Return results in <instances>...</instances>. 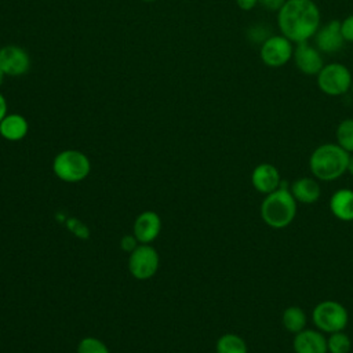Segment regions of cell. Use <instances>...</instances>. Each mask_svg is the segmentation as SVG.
Instances as JSON below:
<instances>
[{"mask_svg":"<svg viewBox=\"0 0 353 353\" xmlns=\"http://www.w3.org/2000/svg\"><path fill=\"white\" fill-rule=\"evenodd\" d=\"M281 182L279 170L269 163H262L256 165L251 174V183L252 186L263 194L272 193L279 189Z\"/></svg>","mask_w":353,"mask_h":353,"instance_id":"4fadbf2b","label":"cell"},{"mask_svg":"<svg viewBox=\"0 0 353 353\" xmlns=\"http://www.w3.org/2000/svg\"><path fill=\"white\" fill-rule=\"evenodd\" d=\"M321 14L313 0H287L277 11V25L283 36L292 43L307 41L316 34Z\"/></svg>","mask_w":353,"mask_h":353,"instance_id":"6da1fadb","label":"cell"},{"mask_svg":"<svg viewBox=\"0 0 353 353\" xmlns=\"http://www.w3.org/2000/svg\"><path fill=\"white\" fill-rule=\"evenodd\" d=\"M341 32L345 41L353 43V14L341 21Z\"/></svg>","mask_w":353,"mask_h":353,"instance_id":"603a6c76","label":"cell"},{"mask_svg":"<svg viewBox=\"0 0 353 353\" xmlns=\"http://www.w3.org/2000/svg\"><path fill=\"white\" fill-rule=\"evenodd\" d=\"M350 153L342 149L338 143H323L317 146L309 159L312 174L319 181H334L347 171Z\"/></svg>","mask_w":353,"mask_h":353,"instance_id":"7a4b0ae2","label":"cell"},{"mask_svg":"<svg viewBox=\"0 0 353 353\" xmlns=\"http://www.w3.org/2000/svg\"><path fill=\"white\" fill-rule=\"evenodd\" d=\"M330 210L341 221H353V190L338 189L330 199Z\"/></svg>","mask_w":353,"mask_h":353,"instance_id":"2e32d148","label":"cell"},{"mask_svg":"<svg viewBox=\"0 0 353 353\" xmlns=\"http://www.w3.org/2000/svg\"><path fill=\"white\" fill-rule=\"evenodd\" d=\"M281 321L287 331H290L292 334H298L306 328L307 317H306V313L303 312V309H301L298 306H290L283 312Z\"/></svg>","mask_w":353,"mask_h":353,"instance_id":"ac0fdd59","label":"cell"},{"mask_svg":"<svg viewBox=\"0 0 353 353\" xmlns=\"http://www.w3.org/2000/svg\"><path fill=\"white\" fill-rule=\"evenodd\" d=\"M29 130L28 120L17 113L7 114L0 121V135L7 141H21L26 137Z\"/></svg>","mask_w":353,"mask_h":353,"instance_id":"e0dca14e","label":"cell"},{"mask_svg":"<svg viewBox=\"0 0 353 353\" xmlns=\"http://www.w3.org/2000/svg\"><path fill=\"white\" fill-rule=\"evenodd\" d=\"M317 87L327 95L339 97L346 94L352 87V73L350 70L339 62H331L321 68L316 74Z\"/></svg>","mask_w":353,"mask_h":353,"instance_id":"5b68a950","label":"cell"},{"mask_svg":"<svg viewBox=\"0 0 353 353\" xmlns=\"http://www.w3.org/2000/svg\"><path fill=\"white\" fill-rule=\"evenodd\" d=\"M287 0H258V3L269 11H279Z\"/></svg>","mask_w":353,"mask_h":353,"instance_id":"d4e9b609","label":"cell"},{"mask_svg":"<svg viewBox=\"0 0 353 353\" xmlns=\"http://www.w3.org/2000/svg\"><path fill=\"white\" fill-rule=\"evenodd\" d=\"M296 215V200L288 188H279L265 194L261 203V218L273 229L287 228Z\"/></svg>","mask_w":353,"mask_h":353,"instance_id":"3957f363","label":"cell"},{"mask_svg":"<svg viewBox=\"0 0 353 353\" xmlns=\"http://www.w3.org/2000/svg\"><path fill=\"white\" fill-rule=\"evenodd\" d=\"M346 172H349L352 176H353V154H350V157H349V163H347V171Z\"/></svg>","mask_w":353,"mask_h":353,"instance_id":"83f0119b","label":"cell"},{"mask_svg":"<svg viewBox=\"0 0 353 353\" xmlns=\"http://www.w3.org/2000/svg\"><path fill=\"white\" fill-rule=\"evenodd\" d=\"M312 320L317 330L332 334L345 330L347 325L349 314L342 303L328 299L319 302L314 306L312 312Z\"/></svg>","mask_w":353,"mask_h":353,"instance_id":"8992f818","label":"cell"},{"mask_svg":"<svg viewBox=\"0 0 353 353\" xmlns=\"http://www.w3.org/2000/svg\"><path fill=\"white\" fill-rule=\"evenodd\" d=\"M30 68L28 52L15 44H8L0 48V69L7 76H21Z\"/></svg>","mask_w":353,"mask_h":353,"instance_id":"9c48e42d","label":"cell"},{"mask_svg":"<svg viewBox=\"0 0 353 353\" xmlns=\"http://www.w3.org/2000/svg\"><path fill=\"white\" fill-rule=\"evenodd\" d=\"M160 265L159 252L149 244L138 245L128 258L130 273L138 280H148L153 277Z\"/></svg>","mask_w":353,"mask_h":353,"instance_id":"52a82bcc","label":"cell"},{"mask_svg":"<svg viewBox=\"0 0 353 353\" xmlns=\"http://www.w3.org/2000/svg\"><path fill=\"white\" fill-rule=\"evenodd\" d=\"M7 74L0 69V87H1V84H3V81H4V77H6Z\"/></svg>","mask_w":353,"mask_h":353,"instance_id":"f1b7e54d","label":"cell"},{"mask_svg":"<svg viewBox=\"0 0 353 353\" xmlns=\"http://www.w3.org/2000/svg\"><path fill=\"white\" fill-rule=\"evenodd\" d=\"M294 54L292 41H290L283 34L269 36L265 39L259 48L261 61L269 68H281L284 66Z\"/></svg>","mask_w":353,"mask_h":353,"instance_id":"ba28073f","label":"cell"},{"mask_svg":"<svg viewBox=\"0 0 353 353\" xmlns=\"http://www.w3.org/2000/svg\"><path fill=\"white\" fill-rule=\"evenodd\" d=\"M336 143L347 153H353V119L342 120L336 127Z\"/></svg>","mask_w":353,"mask_h":353,"instance_id":"ffe728a7","label":"cell"},{"mask_svg":"<svg viewBox=\"0 0 353 353\" xmlns=\"http://www.w3.org/2000/svg\"><path fill=\"white\" fill-rule=\"evenodd\" d=\"M291 193H292L294 199L296 200V203L313 204L319 200V197L321 194V189L316 179L303 176V178H299L292 182Z\"/></svg>","mask_w":353,"mask_h":353,"instance_id":"9a60e30c","label":"cell"},{"mask_svg":"<svg viewBox=\"0 0 353 353\" xmlns=\"http://www.w3.org/2000/svg\"><path fill=\"white\" fill-rule=\"evenodd\" d=\"M314 43L320 52H336L345 46V39L341 32V21L332 19L320 26L316 32Z\"/></svg>","mask_w":353,"mask_h":353,"instance_id":"30bf717a","label":"cell"},{"mask_svg":"<svg viewBox=\"0 0 353 353\" xmlns=\"http://www.w3.org/2000/svg\"><path fill=\"white\" fill-rule=\"evenodd\" d=\"M77 353H109V349L101 339L87 336L79 342Z\"/></svg>","mask_w":353,"mask_h":353,"instance_id":"7402d4cb","label":"cell"},{"mask_svg":"<svg viewBox=\"0 0 353 353\" xmlns=\"http://www.w3.org/2000/svg\"><path fill=\"white\" fill-rule=\"evenodd\" d=\"M7 116V101L3 97V94H0V121Z\"/></svg>","mask_w":353,"mask_h":353,"instance_id":"4316f807","label":"cell"},{"mask_svg":"<svg viewBox=\"0 0 353 353\" xmlns=\"http://www.w3.org/2000/svg\"><path fill=\"white\" fill-rule=\"evenodd\" d=\"M350 90H352V91H353V81H352V87H350Z\"/></svg>","mask_w":353,"mask_h":353,"instance_id":"4dcf8cb0","label":"cell"},{"mask_svg":"<svg viewBox=\"0 0 353 353\" xmlns=\"http://www.w3.org/2000/svg\"><path fill=\"white\" fill-rule=\"evenodd\" d=\"M292 59L295 62V66L302 73L309 76L317 74L324 66L320 51L316 47L310 46L307 41L296 43V47L294 48Z\"/></svg>","mask_w":353,"mask_h":353,"instance_id":"8fae6325","label":"cell"},{"mask_svg":"<svg viewBox=\"0 0 353 353\" xmlns=\"http://www.w3.org/2000/svg\"><path fill=\"white\" fill-rule=\"evenodd\" d=\"M352 349V341L343 331L330 334L327 338V350L330 353H349Z\"/></svg>","mask_w":353,"mask_h":353,"instance_id":"44dd1931","label":"cell"},{"mask_svg":"<svg viewBox=\"0 0 353 353\" xmlns=\"http://www.w3.org/2000/svg\"><path fill=\"white\" fill-rule=\"evenodd\" d=\"M143 1H156V0H143Z\"/></svg>","mask_w":353,"mask_h":353,"instance_id":"f546056e","label":"cell"},{"mask_svg":"<svg viewBox=\"0 0 353 353\" xmlns=\"http://www.w3.org/2000/svg\"><path fill=\"white\" fill-rule=\"evenodd\" d=\"M236 3L243 11H250L258 4V0H236Z\"/></svg>","mask_w":353,"mask_h":353,"instance_id":"484cf974","label":"cell"},{"mask_svg":"<svg viewBox=\"0 0 353 353\" xmlns=\"http://www.w3.org/2000/svg\"><path fill=\"white\" fill-rule=\"evenodd\" d=\"M161 230V219L154 211L141 212L134 222V236L141 244H149L157 239Z\"/></svg>","mask_w":353,"mask_h":353,"instance_id":"7c38bea8","label":"cell"},{"mask_svg":"<svg viewBox=\"0 0 353 353\" xmlns=\"http://www.w3.org/2000/svg\"><path fill=\"white\" fill-rule=\"evenodd\" d=\"M138 240L134 234H127V236H123L121 241H120V247L123 251L125 252H132L137 247H138Z\"/></svg>","mask_w":353,"mask_h":353,"instance_id":"cb8c5ba5","label":"cell"},{"mask_svg":"<svg viewBox=\"0 0 353 353\" xmlns=\"http://www.w3.org/2000/svg\"><path fill=\"white\" fill-rule=\"evenodd\" d=\"M295 353H327V338L320 330H302L292 341Z\"/></svg>","mask_w":353,"mask_h":353,"instance_id":"5bb4252c","label":"cell"},{"mask_svg":"<svg viewBox=\"0 0 353 353\" xmlns=\"http://www.w3.org/2000/svg\"><path fill=\"white\" fill-rule=\"evenodd\" d=\"M52 170L61 181L73 183L87 178L91 170V163L83 152L66 149L55 156Z\"/></svg>","mask_w":353,"mask_h":353,"instance_id":"277c9868","label":"cell"},{"mask_svg":"<svg viewBox=\"0 0 353 353\" xmlns=\"http://www.w3.org/2000/svg\"><path fill=\"white\" fill-rule=\"evenodd\" d=\"M216 353H247L245 341L237 334H223L218 338L215 345Z\"/></svg>","mask_w":353,"mask_h":353,"instance_id":"d6986e66","label":"cell"}]
</instances>
